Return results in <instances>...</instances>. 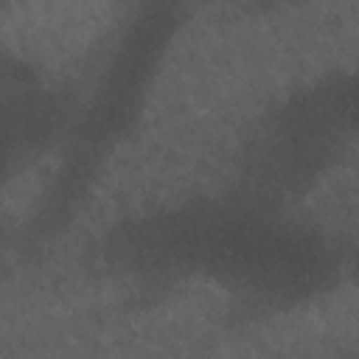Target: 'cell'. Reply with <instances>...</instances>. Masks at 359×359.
I'll return each instance as SVG.
<instances>
[{
	"label": "cell",
	"mask_w": 359,
	"mask_h": 359,
	"mask_svg": "<svg viewBox=\"0 0 359 359\" xmlns=\"http://www.w3.org/2000/svg\"><path fill=\"white\" fill-rule=\"evenodd\" d=\"M98 258L137 292L188 283L216 289L241 320L317 303L337 289L348 261L325 230L236 185L115 222L98 244Z\"/></svg>",
	"instance_id": "cell-1"
},
{
	"label": "cell",
	"mask_w": 359,
	"mask_h": 359,
	"mask_svg": "<svg viewBox=\"0 0 359 359\" xmlns=\"http://www.w3.org/2000/svg\"><path fill=\"white\" fill-rule=\"evenodd\" d=\"M185 25L182 0H140L109 48L90 93L76 104L56 171L25 222L22 244L53 241L81 210L112 154L135 135L157 76Z\"/></svg>",
	"instance_id": "cell-2"
},
{
	"label": "cell",
	"mask_w": 359,
	"mask_h": 359,
	"mask_svg": "<svg viewBox=\"0 0 359 359\" xmlns=\"http://www.w3.org/2000/svg\"><path fill=\"white\" fill-rule=\"evenodd\" d=\"M359 149V67L328 70L275 101L236 160V188L292 208Z\"/></svg>",
	"instance_id": "cell-3"
},
{
	"label": "cell",
	"mask_w": 359,
	"mask_h": 359,
	"mask_svg": "<svg viewBox=\"0 0 359 359\" xmlns=\"http://www.w3.org/2000/svg\"><path fill=\"white\" fill-rule=\"evenodd\" d=\"M76 104L70 95L48 87L22 59L6 56L3 65V157L6 177L59 151Z\"/></svg>",
	"instance_id": "cell-4"
},
{
	"label": "cell",
	"mask_w": 359,
	"mask_h": 359,
	"mask_svg": "<svg viewBox=\"0 0 359 359\" xmlns=\"http://www.w3.org/2000/svg\"><path fill=\"white\" fill-rule=\"evenodd\" d=\"M356 266H359V250H356Z\"/></svg>",
	"instance_id": "cell-5"
}]
</instances>
